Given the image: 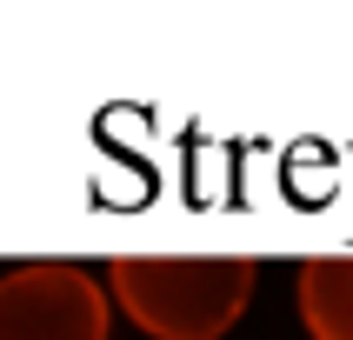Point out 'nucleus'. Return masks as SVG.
I'll list each match as a JSON object with an SVG mask.
<instances>
[{
    "instance_id": "obj_1",
    "label": "nucleus",
    "mask_w": 353,
    "mask_h": 340,
    "mask_svg": "<svg viewBox=\"0 0 353 340\" xmlns=\"http://www.w3.org/2000/svg\"><path fill=\"white\" fill-rule=\"evenodd\" d=\"M260 280L254 254H114L107 287L120 314L154 340H220L234 334Z\"/></svg>"
},
{
    "instance_id": "obj_2",
    "label": "nucleus",
    "mask_w": 353,
    "mask_h": 340,
    "mask_svg": "<svg viewBox=\"0 0 353 340\" xmlns=\"http://www.w3.org/2000/svg\"><path fill=\"white\" fill-rule=\"evenodd\" d=\"M114 307L80 260H20L0 274V340H107Z\"/></svg>"
},
{
    "instance_id": "obj_3",
    "label": "nucleus",
    "mask_w": 353,
    "mask_h": 340,
    "mask_svg": "<svg viewBox=\"0 0 353 340\" xmlns=\"http://www.w3.org/2000/svg\"><path fill=\"white\" fill-rule=\"evenodd\" d=\"M294 300L314 340H353V254H307L294 267Z\"/></svg>"
}]
</instances>
